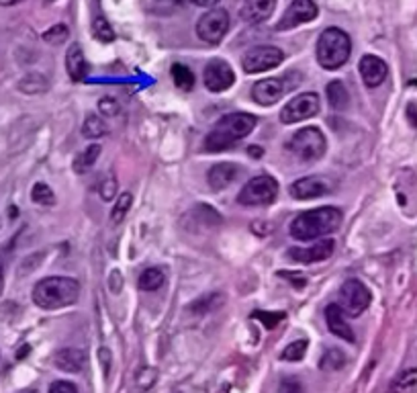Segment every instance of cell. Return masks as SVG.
I'll return each mask as SVG.
<instances>
[{
  "mask_svg": "<svg viewBox=\"0 0 417 393\" xmlns=\"http://www.w3.org/2000/svg\"><path fill=\"white\" fill-rule=\"evenodd\" d=\"M342 226V211L338 207H317L311 211L299 213L288 232L299 242H309L317 238H325L333 232H338Z\"/></svg>",
  "mask_w": 417,
  "mask_h": 393,
  "instance_id": "obj_1",
  "label": "cell"
},
{
  "mask_svg": "<svg viewBox=\"0 0 417 393\" xmlns=\"http://www.w3.org/2000/svg\"><path fill=\"white\" fill-rule=\"evenodd\" d=\"M256 126H258V117L250 115V113H229V115H223L215 123V128L211 130V133L207 135L205 150L213 152V154L229 150L233 143H238L244 137H248Z\"/></svg>",
  "mask_w": 417,
  "mask_h": 393,
  "instance_id": "obj_2",
  "label": "cell"
},
{
  "mask_svg": "<svg viewBox=\"0 0 417 393\" xmlns=\"http://www.w3.org/2000/svg\"><path fill=\"white\" fill-rule=\"evenodd\" d=\"M80 297V283L70 276H47L33 287V303L41 309L70 307Z\"/></svg>",
  "mask_w": 417,
  "mask_h": 393,
  "instance_id": "obj_3",
  "label": "cell"
},
{
  "mask_svg": "<svg viewBox=\"0 0 417 393\" xmlns=\"http://www.w3.org/2000/svg\"><path fill=\"white\" fill-rule=\"evenodd\" d=\"M317 62L323 70H338L342 68L352 53V41L350 35L340 27L325 29L317 39Z\"/></svg>",
  "mask_w": 417,
  "mask_h": 393,
  "instance_id": "obj_4",
  "label": "cell"
},
{
  "mask_svg": "<svg viewBox=\"0 0 417 393\" xmlns=\"http://www.w3.org/2000/svg\"><path fill=\"white\" fill-rule=\"evenodd\" d=\"M325 135L317 128H303L299 130L286 143L288 152L296 156L301 162H317L325 154Z\"/></svg>",
  "mask_w": 417,
  "mask_h": 393,
  "instance_id": "obj_5",
  "label": "cell"
},
{
  "mask_svg": "<svg viewBox=\"0 0 417 393\" xmlns=\"http://www.w3.org/2000/svg\"><path fill=\"white\" fill-rule=\"evenodd\" d=\"M278 197V182L277 178L268 176V174H260L250 178L240 195H238V203L246 205V207H264L275 203Z\"/></svg>",
  "mask_w": 417,
  "mask_h": 393,
  "instance_id": "obj_6",
  "label": "cell"
},
{
  "mask_svg": "<svg viewBox=\"0 0 417 393\" xmlns=\"http://www.w3.org/2000/svg\"><path fill=\"white\" fill-rule=\"evenodd\" d=\"M229 31V12L225 8H209L197 23V35L209 45H217Z\"/></svg>",
  "mask_w": 417,
  "mask_h": 393,
  "instance_id": "obj_7",
  "label": "cell"
},
{
  "mask_svg": "<svg viewBox=\"0 0 417 393\" xmlns=\"http://www.w3.org/2000/svg\"><path fill=\"white\" fill-rule=\"evenodd\" d=\"M370 301H372V295L368 287L358 278H348L340 287V307L344 309V313L352 318H358L362 311H366Z\"/></svg>",
  "mask_w": 417,
  "mask_h": 393,
  "instance_id": "obj_8",
  "label": "cell"
},
{
  "mask_svg": "<svg viewBox=\"0 0 417 393\" xmlns=\"http://www.w3.org/2000/svg\"><path fill=\"white\" fill-rule=\"evenodd\" d=\"M284 53L277 45H258L252 47L250 51L244 53L242 58V66L248 74H260V72H268L273 68H277L282 64Z\"/></svg>",
  "mask_w": 417,
  "mask_h": 393,
  "instance_id": "obj_9",
  "label": "cell"
},
{
  "mask_svg": "<svg viewBox=\"0 0 417 393\" xmlns=\"http://www.w3.org/2000/svg\"><path fill=\"white\" fill-rule=\"evenodd\" d=\"M319 97L315 93H305V95H299L294 99H290L282 111H280V123L284 126H292V123H299V121H305V119H311L319 113Z\"/></svg>",
  "mask_w": 417,
  "mask_h": 393,
  "instance_id": "obj_10",
  "label": "cell"
},
{
  "mask_svg": "<svg viewBox=\"0 0 417 393\" xmlns=\"http://www.w3.org/2000/svg\"><path fill=\"white\" fill-rule=\"evenodd\" d=\"M203 82H205V88L211 91V93H225L233 86L236 82V74H233V68L225 62V60H211L207 66H205V72H203Z\"/></svg>",
  "mask_w": 417,
  "mask_h": 393,
  "instance_id": "obj_11",
  "label": "cell"
},
{
  "mask_svg": "<svg viewBox=\"0 0 417 393\" xmlns=\"http://www.w3.org/2000/svg\"><path fill=\"white\" fill-rule=\"evenodd\" d=\"M317 19V4L313 0H292L277 23V31H290Z\"/></svg>",
  "mask_w": 417,
  "mask_h": 393,
  "instance_id": "obj_12",
  "label": "cell"
},
{
  "mask_svg": "<svg viewBox=\"0 0 417 393\" xmlns=\"http://www.w3.org/2000/svg\"><path fill=\"white\" fill-rule=\"evenodd\" d=\"M329 191H331V182L323 176H303L288 187L290 197H294L296 201L317 199L321 195H327Z\"/></svg>",
  "mask_w": 417,
  "mask_h": 393,
  "instance_id": "obj_13",
  "label": "cell"
},
{
  "mask_svg": "<svg viewBox=\"0 0 417 393\" xmlns=\"http://www.w3.org/2000/svg\"><path fill=\"white\" fill-rule=\"evenodd\" d=\"M358 70H360V76H362V82L368 86V88H377L381 86L387 76H389V66L385 60H381L379 56H372V53H366L362 56L360 64H358Z\"/></svg>",
  "mask_w": 417,
  "mask_h": 393,
  "instance_id": "obj_14",
  "label": "cell"
},
{
  "mask_svg": "<svg viewBox=\"0 0 417 393\" xmlns=\"http://www.w3.org/2000/svg\"><path fill=\"white\" fill-rule=\"evenodd\" d=\"M333 240H321L313 246H299L288 250V259L299 264H315V262L327 261L333 254Z\"/></svg>",
  "mask_w": 417,
  "mask_h": 393,
  "instance_id": "obj_15",
  "label": "cell"
},
{
  "mask_svg": "<svg viewBox=\"0 0 417 393\" xmlns=\"http://www.w3.org/2000/svg\"><path fill=\"white\" fill-rule=\"evenodd\" d=\"M325 322H327L329 332H331L336 338H340V340H344V342H354V340H356L354 330L350 328V324H348V320H346V313H344V309L340 307V303H329V305L325 307Z\"/></svg>",
  "mask_w": 417,
  "mask_h": 393,
  "instance_id": "obj_16",
  "label": "cell"
},
{
  "mask_svg": "<svg viewBox=\"0 0 417 393\" xmlns=\"http://www.w3.org/2000/svg\"><path fill=\"white\" fill-rule=\"evenodd\" d=\"M284 93H286V84L280 78H266L252 86V99L262 107H270L278 103Z\"/></svg>",
  "mask_w": 417,
  "mask_h": 393,
  "instance_id": "obj_17",
  "label": "cell"
},
{
  "mask_svg": "<svg viewBox=\"0 0 417 393\" xmlns=\"http://www.w3.org/2000/svg\"><path fill=\"white\" fill-rule=\"evenodd\" d=\"M86 363L88 355L84 348H60L53 355V365L64 373H82Z\"/></svg>",
  "mask_w": 417,
  "mask_h": 393,
  "instance_id": "obj_18",
  "label": "cell"
},
{
  "mask_svg": "<svg viewBox=\"0 0 417 393\" xmlns=\"http://www.w3.org/2000/svg\"><path fill=\"white\" fill-rule=\"evenodd\" d=\"M275 8H277V0H244L240 8V16L250 25H258L268 21Z\"/></svg>",
  "mask_w": 417,
  "mask_h": 393,
  "instance_id": "obj_19",
  "label": "cell"
},
{
  "mask_svg": "<svg viewBox=\"0 0 417 393\" xmlns=\"http://www.w3.org/2000/svg\"><path fill=\"white\" fill-rule=\"evenodd\" d=\"M238 172H240V168L233 162H219L207 172V182L213 191H223L225 187H229L233 182Z\"/></svg>",
  "mask_w": 417,
  "mask_h": 393,
  "instance_id": "obj_20",
  "label": "cell"
},
{
  "mask_svg": "<svg viewBox=\"0 0 417 393\" xmlns=\"http://www.w3.org/2000/svg\"><path fill=\"white\" fill-rule=\"evenodd\" d=\"M66 70L74 82H82L88 72V62L78 43H72L66 51Z\"/></svg>",
  "mask_w": 417,
  "mask_h": 393,
  "instance_id": "obj_21",
  "label": "cell"
},
{
  "mask_svg": "<svg viewBox=\"0 0 417 393\" xmlns=\"http://www.w3.org/2000/svg\"><path fill=\"white\" fill-rule=\"evenodd\" d=\"M99 156H101V145H99V143L86 145V147H84L82 152H78L76 158H74V172H76V174H86L88 170H92V166L97 164Z\"/></svg>",
  "mask_w": 417,
  "mask_h": 393,
  "instance_id": "obj_22",
  "label": "cell"
},
{
  "mask_svg": "<svg viewBox=\"0 0 417 393\" xmlns=\"http://www.w3.org/2000/svg\"><path fill=\"white\" fill-rule=\"evenodd\" d=\"M325 93H327V101H329L331 109H336V111L348 109V105H350V95H348V88L344 86V82L331 80V82L327 84Z\"/></svg>",
  "mask_w": 417,
  "mask_h": 393,
  "instance_id": "obj_23",
  "label": "cell"
},
{
  "mask_svg": "<svg viewBox=\"0 0 417 393\" xmlns=\"http://www.w3.org/2000/svg\"><path fill=\"white\" fill-rule=\"evenodd\" d=\"M47 78L39 72H31L27 76H23L18 80V91L25 93V95H41L47 91Z\"/></svg>",
  "mask_w": 417,
  "mask_h": 393,
  "instance_id": "obj_24",
  "label": "cell"
},
{
  "mask_svg": "<svg viewBox=\"0 0 417 393\" xmlns=\"http://www.w3.org/2000/svg\"><path fill=\"white\" fill-rule=\"evenodd\" d=\"M170 74H172V80H174L176 88H180L184 93L192 91V86H194V74L190 72V68H186L184 64H174L170 68Z\"/></svg>",
  "mask_w": 417,
  "mask_h": 393,
  "instance_id": "obj_25",
  "label": "cell"
},
{
  "mask_svg": "<svg viewBox=\"0 0 417 393\" xmlns=\"http://www.w3.org/2000/svg\"><path fill=\"white\" fill-rule=\"evenodd\" d=\"M138 285L141 291H157L164 285V272L160 268H147L139 274Z\"/></svg>",
  "mask_w": 417,
  "mask_h": 393,
  "instance_id": "obj_26",
  "label": "cell"
},
{
  "mask_svg": "<svg viewBox=\"0 0 417 393\" xmlns=\"http://www.w3.org/2000/svg\"><path fill=\"white\" fill-rule=\"evenodd\" d=\"M131 203H134L131 193H121L115 199V205H113V211H111V224L113 226H119L127 217V211L131 209Z\"/></svg>",
  "mask_w": 417,
  "mask_h": 393,
  "instance_id": "obj_27",
  "label": "cell"
},
{
  "mask_svg": "<svg viewBox=\"0 0 417 393\" xmlns=\"http://www.w3.org/2000/svg\"><path fill=\"white\" fill-rule=\"evenodd\" d=\"M92 37L99 39L101 43H111L115 39V31L103 14H97L92 19Z\"/></svg>",
  "mask_w": 417,
  "mask_h": 393,
  "instance_id": "obj_28",
  "label": "cell"
},
{
  "mask_svg": "<svg viewBox=\"0 0 417 393\" xmlns=\"http://www.w3.org/2000/svg\"><path fill=\"white\" fill-rule=\"evenodd\" d=\"M319 367L323 371H340L346 367V355L340 350V348H329L325 350V355L321 357V363Z\"/></svg>",
  "mask_w": 417,
  "mask_h": 393,
  "instance_id": "obj_29",
  "label": "cell"
},
{
  "mask_svg": "<svg viewBox=\"0 0 417 393\" xmlns=\"http://www.w3.org/2000/svg\"><path fill=\"white\" fill-rule=\"evenodd\" d=\"M82 133L88 139H99V137H105L109 133V128H107V123L99 115H88L84 126H82Z\"/></svg>",
  "mask_w": 417,
  "mask_h": 393,
  "instance_id": "obj_30",
  "label": "cell"
},
{
  "mask_svg": "<svg viewBox=\"0 0 417 393\" xmlns=\"http://www.w3.org/2000/svg\"><path fill=\"white\" fill-rule=\"evenodd\" d=\"M31 199H33V203L43 205V207H49V205L55 203V195H53L51 187L45 184V182H35V184H33V189H31Z\"/></svg>",
  "mask_w": 417,
  "mask_h": 393,
  "instance_id": "obj_31",
  "label": "cell"
},
{
  "mask_svg": "<svg viewBox=\"0 0 417 393\" xmlns=\"http://www.w3.org/2000/svg\"><path fill=\"white\" fill-rule=\"evenodd\" d=\"M307 346H309L307 340H294V342H290L280 353V361H284V363H299V361H303V357L307 353Z\"/></svg>",
  "mask_w": 417,
  "mask_h": 393,
  "instance_id": "obj_32",
  "label": "cell"
},
{
  "mask_svg": "<svg viewBox=\"0 0 417 393\" xmlns=\"http://www.w3.org/2000/svg\"><path fill=\"white\" fill-rule=\"evenodd\" d=\"M223 303V297H221V293H213V295H205V297H201V299H197L188 309L192 311V313H207V311H213V309H217L219 305Z\"/></svg>",
  "mask_w": 417,
  "mask_h": 393,
  "instance_id": "obj_33",
  "label": "cell"
},
{
  "mask_svg": "<svg viewBox=\"0 0 417 393\" xmlns=\"http://www.w3.org/2000/svg\"><path fill=\"white\" fill-rule=\"evenodd\" d=\"M417 385V369H409L405 373H401L397 377V381L391 385V392L389 393H407L412 392Z\"/></svg>",
  "mask_w": 417,
  "mask_h": 393,
  "instance_id": "obj_34",
  "label": "cell"
},
{
  "mask_svg": "<svg viewBox=\"0 0 417 393\" xmlns=\"http://www.w3.org/2000/svg\"><path fill=\"white\" fill-rule=\"evenodd\" d=\"M70 35V29L66 25H53L43 33V41L49 45H62Z\"/></svg>",
  "mask_w": 417,
  "mask_h": 393,
  "instance_id": "obj_35",
  "label": "cell"
},
{
  "mask_svg": "<svg viewBox=\"0 0 417 393\" xmlns=\"http://www.w3.org/2000/svg\"><path fill=\"white\" fill-rule=\"evenodd\" d=\"M252 320L262 322L266 330H275L278 324L284 320V313H282V311H278V313H273V311H254V313H252Z\"/></svg>",
  "mask_w": 417,
  "mask_h": 393,
  "instance_id": "obj_36",
  "label": "cell"
},
{
  "mask_svg": "<svg viewBox=\"0 0 417 393\" xmlns=\"http://www.w3.org/2000/svg\"><path fill=\"white\" fill-rule=\"evenodd\" d=\"M99 195L103 201H111L117 199V180L115 176H105L99 184Z\"/></svg>",
  "mask_w": 417,
  "mask_h": 393,
  "instance_id": "obj_37",
  "label": "cell"
},
{
  "mask_svg": "<svg viewBox=\"0 0 417 393\" xmlns=\"http://www.w3.org/2000/svg\"><path fill=\"white\" fill-rule=\"evenodd\" d=\"M99 111H101L103 115L113 117V115H119L121 105H119V101H117V99H113V97H103V99L99 101Z\"/></svg>",
  "mask_w": 417,
  "mask_h": 393,
  "instance_id": "obj_38",
  "label": "cell"
},
{
  "mask_svg": "<svg viewBox=\"0 0 417 393\" xmlns=\"http://www.w3.org/2000/svg\"><path fill=\"white\" fill-rule=\"evenodd\" d=\"M277 393H305V388L296 377H284L278 385Z\"/></svg>",
  "mask_w": 417,
  "mask_h": 393,
  "instance_id": "obj_39",
  "label": "cell"
},
{
  "mask_svg": "<svg viewBox=\"0 0 417 393\" xmlns=\"http://www.w3.org/2000/svg\"><path fill=\"white\" fill-rule=\"evenodd\" d=\"M155 379H157V369H153V367H145V369L139 373L138 385L145 392V390H149V388L155 383Z\"/></svg>",
  "mask_w": 417,
  "mask_h": 393,
  "instance_id": "obj_40",
  "label": "cell"
},
{
  "mask_svg": "<svg viewBox=\"0 0 417 393\" xmlns=\"http://www.w3.org/2000/svg\"><path fill=\"white\" fill-rule=\"evenodd\" d=\"M49 393H78V388L70 381H53L49 385Z\"/></svg>",
  "mask_w": 417,
  "mask_h": 393,
  "instance_id": "obj_41",
  "label": "cell"
},
{
  "mask_svg": "<svg viewBox=\"0 0 417 393\" xmlns=\"http://www.w3.org/2000/svg\"><path fill=\"white\" fill-rule=\"evenodd\" d=\"M109 289H111L113 295H119V293H121V289H123V278H121V272H119V270H113V272L109 274Z\"/></svg>",
  "mask_w": 417,
  "mask_h": 393,
  "instance_id": "obj_42",
  "label": "cell"
},
{
  "mask_svg": "<svg viewBox=\"0 0 417 393\" xmlns=\"http://www.w3.org/2000/svg\"><path fill=\"white\" fill-rule=\"evenodd\" d=\"M99 359H101V365H103V373H105V375H109V371H111V361H113L111 350L103 346V348L99 350Z\"/></svg>",
  "mask_w": 417,
  "mask_h": 393,
  "instance_id": "obj_43",
  "label": "cell"
},
{
  "mask_svg": "<svg viewBox=\"0 0 417 393\" xmlns=\"http://www.w3.org/2000/svg\"><path fill=\"white\" fill-rule=\"evenodd\" d=\"M280 276H288V283H292L296 289H303L307 285V276H303L299 272H280Z\"/></svg>",
  "mask_w": 417,
  "mask_h": 393,
  "instance_id": "obj_44",
  "label": "cell"
},
{
  "mask_svg": "<svg viewBox=\"0 0 417 393\" xmlns=\"http://www.w3.org/2000/svg\"><path fill=\"white\" fill-rule=\"evenodd\" d=\"M188 2H192L194 6H203V8H213L219 0H188Z\"/></svg>",
  "mask_w": 417,
  "mask_h": 393,
  "instance_id": "obj_45",
  "label": "cell"
},
{
  "mask_svg": "<svg viewBox=\"0 0 417 393\" xmlns=\"http://www.w3.org/2000/svg\"><path fill=\"white\" fill-rule=\"evenodd\" d=\"M4 291V266H2V261H0V295Z\"/></svg>",
  "mask_w": 417,
  "mask_h": 393,
  "instance_id": "obj_46",
  "label": "cell"
},
{
  "mask_svg": "<svg viewBox=\"0 0 417 393\" xmlns=\"http://www.w3.org/2000/svg\"><path fill=\"white\" fill-rule=\"evenodd\" d=\"M250 156H254V158L258 156V158H260V156H262V150H260L258 145H252V147H250Z\"/></svg>",
  "mask_w": 417,
  "mask_h": 393,
  "instance_id": "obj_47",
  "label": "cell"
},
{
  "mask_svg": "<svg viewBox=\"0 0 417 393\" xmlns=\"http://www.w3.org/2000/svg\"><path fill=\"white\" fill-rule=\"evenodd\" d=\"M23 0H0V6H14V4H21Z\"/></svg>",
  "mask_w": 417,
  "mask_h": 393,
  "instance_id": "obj_48",
  "label": "cell"
},
{
  "mask_svg": "<svg viewBox=\"0 0 417 393\" xmlns=\"http://www.w3.org/2000/svg\"><path fill=\"white\" fill-rule=\"evenodd\" d=\"M29 350H31V348H29V344H27V346H23V350H18V353H16V359L21 361V359H23V357H25Z\"/></svg>",
  "mask_w": 417,
  "mask_h": 393,
  "instance_id": "obj_49",
  "label": "cell"
},
{
  "mask_svg": "<svg viewBox=\"0 0 417 393\" xmlns=\"http://www.w3.org/2000/svg\"><path fill=\"white\" fill-rule=\"evenodd\" d=\"M21 393H39V392H35V390H27V392H21Z\"/></svg>",
  "mask_w": 417,
  "mask_h": 393,
  "instance_id": "obj_50",
  "label": "cell"
},
{
  "mask_svg": "<svg viewBox=\"0 0 417 393\" xmlns=\"http://www.w3.org/2000/svg\"><path fill=\"white\" fill-rule=\"evenodd\" d=\"M45 2H47V4H51V2H55V0H45Z\"/></svg>",
  "mask_w": 417,
  "mask_h": 393,
  "instance_id": "obj_51",
  "label": "cell"
},
{
  "mask_svg": "<svg viewBox=\"0 0 417 393\" xmlns=\"http://www.w3.org/2000/svg\"><path fill=\"white\" fill-rule=\"evenodd\" d=\"M176 393H180V392H176Z\"/></svg>",
  "mask_w": 417,
  "mask_h": 393,
  "instance_id": "obj_52",
  "label": "cell"
},
{
  "mask_svg": "<svg viewBox=\"0 0 417 393\" xmlns=\"http://www.w3.org/2000/svg\"><path fill=\"white\" fill-rule=\"evenodd\" d=\"M0 224H2V222H0Z\"/></svg>",
  "mask_w": 417,
  "mask_h": 393,
  "instance_id": "obj_53",
  "label": "cell"
}]
</instances>
